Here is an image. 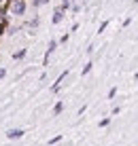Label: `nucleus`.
<instances>
[{
	"label": "nucleus",
	"instance_id": "obj_1",
	"mask_svg": "<svg viewBox=\"0 0 138 146\" xmlns=\"http://www.w3.org/2000/svg\"><path fill=\"white\" fill-rule=\"evenodd\" d=\"M7 9L9 13L15 15V17H21L28 11V0H7Z\"/></svg>",
	"mask_w": 138,
	"mask_h": 146
},
{
	"label": "nucleus",
	"instance_id": "obj_2",
	"mask_svg": "<svg viewBox=\"0 0 138 146\" xmlns=\"http://www.w3.org/2000/svg\"><path fill=\"white\" fill-rule=\"evenodd\" d=\"M55 49H58V40H49L47 51H45V57H43V66H49V59H51V55L55 53Z\"/></svg>",
	"mask_w": 138,
	"mask_h": 146
},
{
	"label": "nucleus",
	"instance_id": "obj_3",
	"mask_svg": "<svg viewBox=\"0 0 138 146\" xmlns=\"http://www.w3.org/2000/svg\"><path fill=\"white\" fill-rule=\"evenodd\" d=\"M64 17H66V11H64L62 7H58V9L53 11V17H51V23H55V26H58V23H62V21H64Z\"/></svg>",
	"mask_w": 138,
	"mask_h": 146
},
{
	"label": "nucleus",
	"instance_id": "obj_4",
	"mask_svg": "<svg viewBox=\"0 0 138 146\" xmlns=\"http://www.w3.org/2000/svg\"><path fill=\"white\" fill-rule=\"evenodd\" d=\"M23 135H25V129H19V127L9 129V131H7V138H9V140H21Z\"/></svg>",
	"mask_w": 138,
	"mask_h": 146
},
{
	"label": "nucleus",
	"instance_id": "obj_5",
	"mask_svg": "<svg viewBox=\"0 0 138 146\" xmlns=\"http://www.w3.org/2000/svg\"><path fill=\"white\" fill-rule=\"evenodd\" d=\"M66 76H68V70H64V72L58 76V80L51 85V93H58V91H60V87H62V83H64V78H66Z\"/></svg>",
	"mask_w": 138,
	"mask_h": 146
},
{
	"label": "nucleus",
	"instance_id": "obj_6",
	"mask_svg": "<svg viewBox=\"0 0 138 146\" xmlns=\"http://www.w3.org/2000/svg\"><path fill=\"white\" fill-rule=\"evenodd\" d=\"M0 23L9 26V9H7V4H4V7H0Z\"/></svg>",
	"mask_w": 138,
	"mask_h": 146
},
{
	"label": "nucleus",
	"instance_id": "obj_7",
	"mask_svg": "<svg viewBox=\"0 0 138 146\" xmlns=\"http://www.w3.org/2000/svg\"><path fill=\"white\" fill-rule=\"evenodd\" d=\"M25 28L28 30H36L38 28V17H32L30 21H25Z\"/></svg>",
	"mask_w": 138,
	"mask_h": 146
},
{
	"label": "nucleus",
	"instance_id": "obj_8",
	"mask_svg": "<svg viewBox=\"0 0 138 146\" xmlns=\"http://www.w3.org/2000/svg\"><path fill=\"white\" fill-rule=\"evenodd\" d=\"M91 68H94V62H87L83 66V70H81V76H87V74L91 72Z\"/></svg>",
	"mask_w": 138,
	"mask_h": 146
},
{
	"label": "nucleus",
	"instance_id": "obj_9",
	"mask_svg": "<svg viewBox=\"0 0 138 146\" xmlns=\"http://www.w3.org/2000/svg\"><path fill=\"white\" fill-rule=\"evenodd\" d=\"M25 53H28L25 49H19V51H15V53H13V59H15V62H19V59H23V57H25Z\"/></svg>",
	"mask_w": 138,
	"mask_h": 146
},
{
	"label": "nucleus",
	"instance_id": "obj_10",
	"mask_svg": "<svg viewBox=\"0 0 138 146\" xmlns=\"http://www.w3.org/2000/svg\"><path fill=\"white\" fill-rule=\"evenodd\" d=\"M62 110H64V102H55V106H53V114L58 117V114H62Z\"/></svg>",
	"mask_w": 138,
	"mask_h": 146
},
{
	"label": "nucleus",
	"instance_id": "obj_11",
	"mask_svg": "<svg viewBox=\"0 0 138 146\" xmlns=\"http://www.w3.org/2000/svg\"><path fill=\"white\" fill-rule=\"evenodd\" d=\"M49 2H51V0H32V7H34V9H38L40 4H49Z\"/></svg>",
	"mask_w": 138,
	"mask_h": 146
},
{
	"label": "nucleus",
	"instance_id": "obj_12",
	"mask_svg": "<svg viewBox=\"0 0 138 146\" xmlns=\"http://www.w3.org/2000/svg\"><path fill=\"white\" fill-rule=\"evenodd\" d=\"M70 11H72L74 15H76V13H81V4H79V2H72V4H70Z\"/></svg>",
	"mask_w": 138,
	"mask_h": 146
},
{
	"label": "nucleus",
	"instance_id": "obj_13",
	"mask_svg": "<svg viewBox=\"0 0 138 146\" xmlns=\"http://www.w3.org/2000/svg\"><path fill=\"white\" fill-rule=\"evenodd\" d=\"M100 127H109V125H111V117H104V119H100Z\"/></svg>",
	"mask_w": 138,
	"mask_h": 146
},
{
	"label": "nucleus",
	"instance_id": "obj_14",
	"mask_svg": "<svg viewBox=\"0 0 138 146\" xmlns=\"http://www.w3.org/2000/svg\"><path fill=\"white\" fill-rule=\"evenodd\" d=\"M58 142H62V135H53V138H51L47 144H49V146H53V144H58Z\"/></svg>",
	"mask_w": 138,
	"mask_h": 146
},
{
	"label": "nucleus",
	"instance_id": "obj_15",
	"mask_svg": "<svg viewBox=\"0 0 138 146\" xmlns=\"http://www.w3.org/2000/svg\"><path fill=\"white\" fill-rule=\"evenodd\" d=\"M70 4H72L70 0H62V2H60V7H62L64 11H70Z\"/></svg>",
	"mask_w": 138,
	"mask_h": 146
},
{
	"label": "nucleus",
	"instance_id": "obj_16",
	"mask_svg": "<svg viewBox=\"0 0 138 146\" xmlns=\"http://www.w3.org/2000/svg\"><path fill=\"white\" fill-rule=\"evenodd\" d=\"M106 28H109V21H102V23H100V28H98V34H102Z\"/></svg>",
	"mask_w": 138,
	"mask_h": 146
},
{
	"label": "nucleus",
	"instance_id": "obj_17",
	"mask_svg": "<svg viewBox=\"0 0 138 146\" xmlns=\"http://www.w3.org/2000/svg\"><path fill=\"white\" fill-rule=\"evenodd\" d=\"M117 95V87H111V91H109V100H113Z\"/></svg>",
	"mask_w": 138,
	"mask_h": 146
},
{
	"label": "nucleus",
	"instance_id": "obj_18",
	"mask_svg": "<svg viewBox=\"0 0 138 146\" xmlns=\"http://www.w3.org/2000/svg\"><path fill=\"white\" fill-rule=\"evenodd\" d=\"M68 38H70V34H64V36L60 38V44H66V42H68Z\"/></svg>",
	"mask_w": 138,
	"mask_h": 146
},
{
	"label": "nucleus",
	"instance_id": "obj_19",
	"mask_svg": "<svg viewBox=\"0 0 138 146\" xmlns=\"http://www.w3.org/2000/svg\"><path fill=\"white\" fill-rule=\"evenodd\" d=\"M130 23H132V17H127V19H123V28H127V26H130Z\"/></svg>",
	"mask_w": 138,
	"mask_h": 146
},
{
	"label": "nucleus",
	"instance_id": "obj_20",
	"mask_svg": "<svg viewBox=\"0 0 138 146\" xmlns=\"http://www.w3.org/2000/svg\"><path fill=\"white\" fill-rule=\"evenodd\" d=\"M4 74H7V70H4V68H0V80L4 78Z\"/></svg>",
	"mask_w": 138,
	"mask_h": 146
},
{
	"label": "nucleus",
	"instance_id": "obj_21",
	"mask_svg": "<svg viewBox=\"0 0 138 146\" xmlns=\"http://www.w3.org/2000/svg\"><path fill=\"white\" fill-rule=\"evenodd\" d=\"M4 4H7V0H0V7H4Z\"/></svg>",
	"mask_w": 138,
	"mask_h": 146
},
{
	"label": "nucleus",
	"instance_id": "obj_22",
	"mask_svg": "<svg viewBox=\"0 0 138 146\" xmlns=\"http://www.w3.org/2000/svg\"><path fill=\"white\" fill-rule=\"evenodd\" d=\"M79 2H85V0H79Z\"/></svg>",
	"mask_w": 138,
	"mask_h": 146
},
{
	"label": "nucleus",
	"instance_id": "obj_23",
	"mask_svg": "<svg viewBox=\"0 0 138 146\" xmlns=\"http://www.w3.org/2000/svg\"><path fill=\"white\" fill-rule=\"evenodd\" d=\"M70 2H76V0H70Z\"/></svg>",
	"mask_w": 138,
	"mask_h": 146
}]
</instances>
